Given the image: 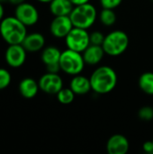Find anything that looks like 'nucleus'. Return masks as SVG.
<instances>
[{"label":"nucleus","instance_id":"f257e3e1","mask_svg":"<svg viewBox=\"0 0 153 154\" xmlns=\"http://www.w3.org/2000/svg\"><path fill=\"white\" fill-rule=\"evenodd\" d=\"M92 90L99 95H106L112 92L118 81L115 70L106 65L96 68L89 77Z\"/></svg>","mask_w":153,"mask_h":154},{"label":"nucleus","instance_id":"f03ea898","mask_svg":"<svg viewBox=\"0 0 153 154\" xmlns=\"http://www.w3.org/2000/svg\"><path fill=\"white\" fill-rule=\"evenodd\" d=\"M27 26L14 15L5 16L0 22V37L7 44H22L28 33Z\"/></svg>","mask_w":153,"mask_h":154},{"label":"nucleus","instance_id":"7ed1b4c3","mask_svg":"<svg viewBox=\"0 0 153 154\" xmlns=\"http://www.w3.org/2000/svg\"><path fill=\"white\" fill-rule=\"evenodd\" d=\"M129 36L122 30H114L106 35L102 47L105 53L111 57H117L125 52L129 46Z\"/></svg>","mask_w":153,"mask_h":154},{"label":"nucleus","instance_id":"20e7f679","mask_svg":"<svg viewBox=\"0 0 153 154\" xmlns=\"http://www.w3.org/2000/svg\"><path fill=\"white\" fill-rule=\"evenodd\" d=\"M69 17L73 26L87 30L96 23L98 18V13L94 5L87 3L74 6Z\"/></svg>","mask_w":153,"mask_h":154},{"label":"nucleus","instance_id":"39448f33","mask_svg":"<svg viewBox=\"0 0 153 154\" xmlns=\"http://www.w3.org/2000/svg\"><path fill=\"white\" fill-rule=\"evenodd\" d=\"M59 63L60 70L70 76L81 74L86 65L81 52L68 48L61 51Z\"/></svg>","mask_w":153,"mask_h":154},{"label":"nucleus","instance_id":"423d86ee","mask_svg":"<svg viewBox=\"0 0 153 154\" xmlns=\"http://www.w3.org/2000/svg\"><path fill=\"white\" fill-rule=\"evenodd\" d=\"M64 39L65 44L68 49L81 53L90 45L89 32L87 29H82L74 26Z\"/></svg>","mask_w":153,"mask_h":154},{"label":"nucleus","instance_id":"0eeeda50","mask_svg":"<svg viewBox=\"0 0 153 154\" xmlns=\"http://www.w3.org/2000/svg\"><path fill=\"white\" fill-rule=\"evenodd\" d=\"M14 15L27 27L34 26L40 20L38 8L27 1L14 6Z\"/></svg>","mask_w":153,"mask_h":154},{"label":"nucleus","instance_id":"6e6552de","mask_svg":"<svg viewBox=\"0 0 153 154\" xmlns=\"http://www.w3.org/2000/svg\"><path fill=\"white\" fill-rule=\"evenodd\" d=\"M4 58L6 65L12 69H19L24 65L27 59V51L22 44L7 45Z\"/></svg>","mask_w":153,"mask_h":154},{"label":"nucleus","instance_id":"1a4fd4ad","mask_svg":"<svg viewBox=\"0 0 153 154\" xmlns=\"http://www.w3.org/2000/svg\"><path fill=\"white\" fill-rule=\"evenodd\" d=\"M40 90L48 95H56L63 88L62 78L59 73H44L38 80Z\"/></svg>","mask_w":153,"mask_h":154},{"label":"nucleus","instance_id":"9d476101","mask_svg":"<svg viewBox=\"0 0 153 154\" xmlns=\"http://www.w3.org/2000/svg\"><path fill=\"white\" fill-rule=\"evenodd\" d=\"M73 23L69 15L54 16L50 23V34L58 39L65 38L68 33L73 28Z\"/></svg>","mask_w":153,"mask_h":154},{"label":"nucleus","instance_id":"9b49d317","mask_svg":"<svg viewBox=\"0 0 153 154\" xmlns=\"http://www.w3.org/2000/svg\"><path fill=\"white\" fill-rule=\"evenodd\" d=\"M106 148L109 154H126L130 149V143L124 135L116 134L107 140Z\"/></svg>","mask_w":153,"mask_h":154},{"label":"nucleus","instance_id":"f8f14e48","mask_svg":"<svg viewBox=\"0 0 153 154\" xmlns=\"http://www.w3.org/2000/svg\"><path fill=\"white\" fill-rule=\"evenodd\" d=\"M46 40L42 33L38 32H33L27 33L24 40L22 42V45L27 51V52L34 53L41 51L45 47Z\"/></svg>","mask_w":153,"mask_h":154},{"label":"nucleus","instance_id":"ddd939ff","mask_svg":"<svg viewBox=\"0 0 153 154\" xmlns=\"http://www.w3.org/2000/svg\"><path fill=\"white\" fill-rule=\"evenodd\" d=\"M40 90L39 83L34 79L27 77L20 80L18 84V91L25 99L34 98Z\"/></svg>","mask_w":153,"mask_h":154},{"label":"nucleus","instance_id":"4468645a","mask_svg":"<svg viewBox=\"0 0 153 154\" xmlns=\"http://www.w3.org/2000/svg\"><path fill=\"white\" fill-rule=\"evenodd\" d=\"M105 54L106 53L102 45H95V44H90L82 52L85 63L90 66H95L100 63Z\"/></svg>","mask_w":153,"mask_h":154},{"label":"nucleus","instance_id":"2eb2a0df","mask_svg":"<svg viewBox=\"0 0 153 154\" xmlns=\"http://www.w3.org/2000/svg\"><path fill=\"white\" fill-rule=\"evenodd\" d=\"M69 88L76 95L78 96L86 95L92 90L89 78L81 74L73 76L69 82Z\"/></svg>","mask_w":153,"mask_h":154},{"label":"nucleus","instance_id":"dca6fc26","mask_svg":"<svg viewBox=\"0 0 153 154\" xmlns=\"http://www.w3.org/2000/svg\"><path fill=\"white\" fill-rule=\"evenodd\" d=\"M73 7L70 0H52L49 3V10L53 16L69 15Z\"/></svg>","mask_w":153,"mask_h":154},{"label":"nucleus","instance_id":"f3484780","mask_svg":"<svg viewBox=\"0 0 153 154\" xmlns=\"http://www.w3.org/2000/svg\"><path fill=\"white\" fill-rule=\"evenodd\" d=\"M60 55H61V51L58 47L54 45H49L41 50V60L46 67L48 65L59 63Z\"/></svg>","mask_w":153,"mask_h":154},{"label":"nucleus","instance_id":"a211bd4d","mask_svg":"<svg viewBox=\"0 0 153 154\" xmlns=\"http://www.w3.org/2000/svg\"><path fill=\"white\" fill-rule=\"evenodd\" d=\"M140 89L150 96H153V72L147 71L142 73L138 80Z\"/></svg>","mask_w":153,"mask_h":154},{"label":"nucleus","instance_id":"6ab92c4d","mask_svg":"<svg viewBox=\"0 0 153 154\" xmlns=\"http://www.w3.org/2000/svg\"><path fill=\"white\" fill-rule=\"evenodd\" d=\"M98 19L104 26L110 27L116 23L117 16L114 9L102 8V10L98 14Z\"/></svg>","mask_w":153,"mask_h":154},{"label":"nucleus","instance_id":"aec40b11","mask_svg":"<svg viewBox=\"0 0 153 154\" xmlns=\"http://www.w3.org/2000/svg\"><path fill=\"white\" fill-rule=\"evenodd\" d=\"M57 99L58 101L62 105H69L71 104L74 99L76 94L71 90L70 88H62L57 94Z\"/></svg>","mask_w":153,"mask_h":154},{"label":"nucleus","instance_id":"412c9836","mask_svg":"<svg viewBox=\"0 0 153 154\" xmlns=\"http://www.w3.org/2000/svg\"><path fill=\"white\" fill-rule=\"evenodd\" d=\"M12 83L11 72L3 67H0V91L7 88Z\"/></svg>","mask_w":153,"mask_h":154},{"label":"nucleus","instance_id":"4be33fe9","mask_svg":"<svg viewBox=\"0 0 153 154\" xmlns=\"http://www.w3.org/2000/svg\"><path fill=\"white\" fill-rule=\"evenodd\" d=\"M138 116L142 121H151L153 119V107L149 106L141 107L138 111Z\"/></svg>","mask_w":153,"mask_h":154},{"label":"nucleus","instance_id":"5701e85b","mask_svg":"<svg viewBox=\"0 0 153 154\" xmlns=\"http://www.w3.org/2000/svg\"><path fill=\"white\" fill-rule=\"evenodd\" d=\"M106 35L102 33L100 31H94L91 33H89V38H90V44H95V45H102L104 42Z\"/></svg>","mask_w":153,"mask_h":154},{"label":"nucleus","instance_id":"b1692460","mask_svg":"<svg viewBox=\"0 0 153 154\" xmlns=\"http://www.w3.org/2000/svg\"><path fill=\"white\" fill-rule=\"evenodd\" d=\"M99 2L102 8L115 9L122 4L123 0H99Z\"/></svg>","mask_w":153,"mask_h":154},{"label":"nucleus","instance_id":"393cba45","mask_svg":"<svg viewBox=\"0 0 153 154\" xmlns=\"http://www.w3.org/2000/svg\"><path fill=\"white\" fill-rule=\"evenodd\" d=\"M46 71L47 72H50V73H59L60 70V63H56V64H51V65H48L46 66Z\"/></svg>","mask_w":153,"mask_h":154},{"label":"nucleus","instance_id":"a878e982","mask_svg":"<svg viewBox=\"0 0 153 154\" xmlns=\"http://www.w3.org/2000/svg\"><path fill=\"white\" fill-rule=\"evenodd\" d=\"M142 150L146 153H153V142L147 141L142 144Z\"/></svg>","mask_w":153,"mask_h":154},{"label":"nucleus","instance_id":"bb28decb","mask_svg":"<svg viewBox=\"0 0 153 154\" xmlns=\"http://www.w3.org/2000/svg\"><path fill=\"white\" fill-rule=\"evenodd\" d=\"M90 0H70V2L73 4L74 6L76 5H83V4H87L89 3Z\"/></svg>","mask_w":153,"mask_h":154},{"label":"nucleus","instance_id":"cd10ccee","mask_svg":"<svg viewBox=\"0 0 153 154\" xmlns=\"http://www.w3.org/2000/svg\"><path fill=\"white\" fill-rule=\"evenodd\" d=\"M5 9L4 4L0 2V22H1V20L5 16Z\"/></svg>","mask_w":153,"mask_h":154},{"label":"nucleus","instance_id":"c85d7f7f","mask_svg":"<svg viewBox=\"0 0 153 154\" xmlns=\"http://www.w3.org/2000/svg\"><path fill=\"white\" fill-rule=\"evenodd\" d=\"M25 1H26V0H8L7 3H9L10 5H14V6H16V5H20V4L25 2Z\"/></svg>","mask_w":153,"mask_h":154},{"label":"nucleus","instance_id":"c756f323","mask_svg":"<svg viewBox=\"0 0 153 154\" xmlns=\"http://www.w3.org/2000/svg\"><path fill=\"white\" fill-rule=\"evenodd\" d=\"M40 3H42V4H49L50 2H51L52 0H36Z\"/></svg>","mask_w":153,"mask_h":154},{"label":"nucleus","instance_id":"7c9ffc66","mask_svg":"<svg viewBox=\"0 0 153 154\" xmlns=\"http://www.w3.org/2000/svg\"><path fill=\"white\" fill-rule=\"evenodd\" d=\"M0 2H1V3H3V4H5V3H7V2H8V0H0Z\"/></svg>","mask_w":153,"mask_h":154},{"label":"nucleus","instance_id":"2f4dec72","mask_svg":"<svg viewBox=\"0 0 153 154\" xmlns=\"http://www.w3.org/2000/svg\"><path fill=\"white\" fill-rule=\"evenodd\" d=\"M152 142H153V140H152Z\"/></svg>","mask_w":153,"mask_h":154}]
</instances>
